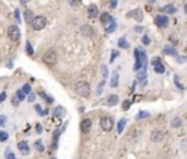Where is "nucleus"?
Segmentation results:
<instances>
[{"label":"nucleus","instance_id":"obj_1","mask_svg":"<svg viewBox=\"0 0 187 159\" xmlns=\"http://www.w3.org/2000/svg\"><path fill=\"white\" fill-rule=\"evenodd\" d=\"M135 59H136V61H135V67H133V70L135 72H139L142 67H146L148 61H146V54H145L143 50L136 48V50H135Z\"/></svg>","mask_w":187,"mask_h":159},{"label":"nucleus","instance_id":"obj_2","mask_svg":"<svg viewBox=\"0 0 187 159\" xmlns=\"http://www.w3.org/2000/svg\"><path fill=\"white\" fill-rule=\"evenodd\" d=\"M75 91H76V93L81 95L82 98H88V96L91 95V86L85 80H79L76 83V86H75Z\"/></svg>","mask_w":187,"mask_h":159},{"label":"nucleus","instance_id":"obj_3","mask_svg":"<svg viewBox=\"0 0 187 159\" xmlns=\"http://www.w3.org/2000/svg\"><path fill=\"white\" fill-rule=\"evenodd\" d=\"M43 60H44V63L48 64V66L56 64V61H57V53H56V50H53V48L47 50L43 56Z\"/></svg>","mask_w":187,"mask_h":159},{"label":"nucleus","instance_id":"obj_4","mask_svg":"<svg viewBox=\"0 0 187 159\" xmlns=\"http://www.w3.org/2000/svg\"><path fill=\"white\" fill-rule=\"evenodd\" d=\"M32 28H34L35 31H41V29H44L45 28V25H47V19H45V16H35L34 18V21H32Z\"/></svg>","mask_w":187,"mask_h":159},{"label":"nucleus","instance_id":"obj_5","mask_svg":"<svg viewBox=\"0 0 187 159\" xmlns=\"http://www.w3.org/2000/svg\"><path fill=\"white\" fill-rule=\"evenodd\" d=\"M8 37H9V40H12V41H19V40H21V31H19V28H18L16 25L9 26Z\"/></svg>","mask_w":187,"mask_h":159},{"label":"nucleus","instance_id":"obj_6","mask_svg":"<svg viewBox=\"0 0 187 159\" xmlns=\"http://www.w3.org/2000/svg\"><path fill=\"white\" fill-rule=\"evenodd\" d=\"M99 124H101V129L104 130V131H111L113 127H114V121H113V118L108 117V115L102 117L101 121H99Z\"/></svg>","mask_w":187,"mask_h":159},{"label":"nucleus","instance_id":"obj_7","mask_svg":"<svg viewBox=\"0 0 187 159\" xmlns=\"http://www.w3.org/2000/svg\"><path fill=\"white\" fill-rule=\"evenodd\" d=\"M155 24H157V26H159V28H167L168 24H170V19H168L165 15H158V16L155 18Z\"/></svg>","mask_w":187,"mask_h":159},{"label":"nucleus","instance_id":"obj_8","mask_svg":"<svg viewBox=\"0 0 187 159\" xmlns=\"http://www.w3.org/2000/svg\"><path fill=\"white\" fill-rule=\"evenodd\" d=\"M151 140L153 143H158V142H162V139H164V131L162 130H152V133H151Z\"/></svg>","mask_w":187,"mask_h":159},{"label":"nucleus","instance_id":"obj_9","mask_svg":"<svg viewBox=\"0 0 187 159\" xmlns=\"http://www.w3.org/2000/svg\"><path fill=\"white\" fill-rule=\"evenodd\" d=\"M91 127H92V120L91 118H83L81 121V130L82 133H89Z\"/></svg>","mask_w":187,"mask_h":159},{"label":"nucleus","instance_id":"obj_10","mask_svg":"<svg viewBox=\"0 0 187 159\" xmlns=\"http://www.w3.org/2000/svg\"><path fill=\"white\" fill-rule=\"evenodd\" d=\"M81 31H82V34H83L85 37H89V38H92L94 34H95V31L92 29V26H89V25H83Z\"/></svg>","mask_w":187,"mask_h":159},{"label":"nucleus","instance_id":"obj_11","mask_svg":"<svg viewBox=\"0 0 187 159\" xmlns=\"http://www.w3.org/2000/svg\"><path fill=\"white\" fill-rule=\"evenodd\" d=\"M18 149L21 151L22 155H28V153H29V146H28V143L26 142H19L18 143Z\"/></svg>","mask_w":187,"mask_h":159},{"label":"nucleus","instance_id":"obj_12","mask_svg":"<svg viewBox=\"0 0 187 159\" xmlns=\"http://www.w3.org/2000/svg\"><path fill=\"white\" fill-rule=\"evenodd\" d=\"M129 16H133L137 22H140L142 19H143V13H142V10H140V9H135L133 12L129 13Z\"/></svg>","mask_w":187,"mask_h":159},{"label":"nucleus","instance_id":"obj_13","mask_svg":"<svg viewBox=\"0 0 187 159\" xmlns=\"http://www.w3.org/2000/svg\"><path fill=\"white\" fill-rule=\"evenodd\" d=\"M98 13H99V10H98V8L95 4H91L89 8H88V16L89 18H97Z\"/></svg>","mask_w":187,"mask_h":159},{"label":"nucleus","instance_id":"obj_14","mask_svg":"<svg viewBox=\"0 0 187 159\" xmlns=\"http://www.w3.org/2000/svg\"><path fill=\"white\" fill-rule=\"evenodd\" d=\"M53 115H56L57 118H61L66 115V109L63 108V107H56L54 111H53Z\"/></svg>","mask_w":187,"mask_h":159},{"label":"nucleus","instance_id":"obj_15","mask_svg":"<svg viewBox=\"0 0 187 159\" xmlns=\"http://www.w3.org/2000/svg\"><path fill=\"white\" fill-rule=\"evenodd\" d=\"M111 21H113V18H111L110 13H107V12H105V13H101V24H102L104 26H107Z\"/></svg>","mask_w":187,"mask_h":159},{"label":"nucleus","instance_id":"obj_16","mask_svg":"<svg viewBox=\"0 0 187 159\" xmlns=\"http://www.w3.org/2000/svg\"><path fill=\"white\" fill-rule=\"evenodd\" d=\"M181 124H183V120L180 117H174L173 121H171V127L173 129H179V127H181Z\"/></svg>","mask_w":187,"mask_h":159},{"label":"nucleus","instance_id":"obj_17","mask_svg":"<svg viewBox=\"0 0 187 159\" xmlns=\"http://www.w3.org/2000/svg\"><path fill=\"white\" fill-rule=\"evenodd\" d=\"M153 70H155V73H159V75H162V73H165V67H164V64L159 61V63H157L155 66H153Z\"/></svg>","mask_w":187,"mask_h":159},{"label":"nucleus","instance_id":"obj_18","mask_svg":"<svg viewBox=\"0 0 187 159\" xmlns=\"http://www.w3.org/2000/svg\"><path fill=\"white\" fill-rule=\"evenodd\" d=\"M175 6H173V4H167V6H164V8L161 9V12L164 13H175Z\"/></svg>","mask_w":187,"mask_h":159},{"label":"nucleus","instance_id":"obj_19","mask_svg":"<svg viewBox=\"0 0 187 159\" xmlns=\"http://www.w3.org/2000/svg\"><path fill=\"white\" fill-rule=\"evenodd\" d=\"M117 102H119V96L117 95H110L107 98V104L108 105H115Z\"/></svg>","mask_w":187,"mask_h":159},{"label":"nucleus","instance_id":"obj_20","mask_svg":"<svg viewBox=\"0 0 187 159\" xmlns=\"http://www.w3.org/2000/svg\"><path fill=\"white\" fill-rule=\"evenodd\" d=\"M111 86H113V88H117V86H119V73H117V72H114V73H113Z\"/></svg>","mask_w":187,"mask_h":159},{"label":"nucleus","instance_id":"obj_21","mask_svg":"<svg viewBox=\"0 0 187 159\" xmlns=\"http://www.w3.org/2000/svg\"><path fill=\"white\" fill-rule=\"evenodd\" d=\"M145 79H146V67H143V70L137 73V80H143V82H142V85L146 83V82H145Z\"/></svg>","mask_w":187,"mask_h":159},{"label":"nucleus","instance_id":"obj_22","mask_svg":"<svg viewBox=\"0 0 187 159\" xmlns=\"http://www.w3.org/2000/svg\"><path fill=\"white\" fill-rule=\"evenodd\" d=\"M164 51H165L167 54H171V56H174V57H177V50H175L174 47H170V45H167L165 48H164Z\"/></svg>","mask_w":187,"mask_h":159},{"label":"nucleus","instance_id":"obj_23","mask_svg":"<svg viewBox=\"0 0 187 159\" xmlns=\"http://www.w3.org/2000/svg\"><path fill=\"white\" fill-rule=\"evenodd\" d=\"M114 29H115V22H114V19H113V21H111L110 24L105 26V32H107V34H111Z\"/></svg>","mask_w":187,"mask_h":159},{"label":"nucleus","instance_id":"obj_24","mask_svg":"<svg viewBox=\"0 0 187 159\" xmlns=\"http://www.w3.org/2000/svg\"><path fill=\"white\" fill-rule=\"evenodd\" d=\"M67 2H69V4H70V8L72 9H77L82 4V0H67Z\"/></svg>","mask_w":187,"mask_h":159},{"label":"nucleus","instance_id":"obj_25","mask_svg":"<svg viewBox=\"0 0 187 159\" xmlns=\"http://www.w3.org/2000/svg\"><path fill=\"white\" fill-rule=\"evenodd\" d=\"M34 15H32V12L31 10H26L25 12V21L28 22V24H32V21H34Z\"/></svg>","mask_w":187,"mask_h":159},{"label":"nucleus","instance_id":"obj_26","mask_svg":"<svg viewBox=\"0 0 187 159\" xmlns=\"http://www.w3.org/2000/svg\"><path fill=\"white\" fill-rule=\"evenodd\" d=\"M119 47L120 48H129V42L126 38H120L119 40Z\"/></svg>","mask_w":187,"mask_h":159},{"label":"nucleus","instance_id":"obj_27","mask_svg":"<svg viewBox=\"0 0 187 159\" xmlns=\"http://www.w3.org/2000/svg\"><path fill=\"white\" fill-rule=\"evenodd\" d=\"M124 126H126V118H121L119 121V126H117V133H121L124 129Z\"/></svg>","mask_w":187,"mask_h":159},{"label":"nucleus","instance_id":"obj_28","mask_svg":"<svg viewBox=\"0 0 187 159\" xmlns=\"http://www.w3.org/2000/svg\"><path fill=\"white\" fill-rule=\"evenodd\" d=\"M148 117H149V113H148V111H139L136 120H142V118H148Z\"/></svg>","mask_w":187,"mask_h":159},{"label":"nucleus","instance_id":"obj_29","mask_svg":"<svg viewBox=\"0 0 187 159\" xmlns=\"http://www.w3.org/2000/svg\"><path fill=\"white\" fill-rule=\"evenodd\" d=\"M25 95H26V93L24 92L22 89H19V91L16 92V98H18V101H24V99H25Z\"/></svg>","mask_w":187,"mask_h":159},{"label":"nucleus","instance_id":"obj_30","mask_svg":"<svg viewBox=\"0 0 187 159\" xmlns=\"http://www.w3.org/2000/svg\"><path fill=\"white\" fill-rule=\"evenodd\" d=\"M8 137H9V134L6 133V131H2V130H0V142H6Z\"/></svg>","mask_w":187,"mask_h":159},{"label":"nucleus","instance_id":"obj_31","mask_svg":"<svg viewBox=\"0 0 187 159\" xmlns=\"http://www.w3.org/2000/svg\"><path fill=\"white\" fill-rule=\"evenodd\" d=\"M26 53L29 56L34 54V48H32V45H31V42H26Z\"/></svg>","mask_w":187,"mask_h":159},{"label":"nucleus","instance_id":"obj_32","mask_svg":"<svg viewBox=\"0 0 187 159\" xmlns=\"http://www.w3.org/2000/svg\"><path fill=\"white\" fill-rule=\"evenodd\" d=\"M142 42H143L145 45H149V44H151V38H149V35H143V37H142Z\"/></svg>","mask_w":187,"mask_h":159},{"label":"nucleus","instance_id":"obj_33","mask_svg":"<svg viewBox=\"0 0 187 159\" xmlns=\"http://www.w3.org/2000/svg\"><path fill=\"white\" fill-rule=\"evenodd\" d=\"M35 147H37V149H38V152H44V145L41 142H35Z\"/></svg>","mask_w":187,"mask_h":159},{"label":"nucleus","instance_id":"obj_34","mask_svg":"<svg viewBox=\"0 0 187 159\" xmlns=\"http://www.w3.org/2000/svg\"><path fill=\"white\" fill-rule=\"evenodd\" d=\"M38 95H40V96H43L44 99H45V101H48V102H51V101H53V99H51V98H50V96L47 95L45 92H43V91H40V93H38Z\"/></svg>","mask_w":187,"mask_h":159},{"label":"nucleus","instance_id":"obj_35","mask_svg":"<svg viewBox=\"0 0 187 159\" xmlns=\"http://www.w3.org/2000/svg\"><path fill=\"white\" fill-rule=\"evenodd\" d=\"M35 109H37V113H38L40 115H44V114H47V111H44V109L41 108L40 105H35Z\"/></svg>","mask_w":187,"mask_h":159},{"label":"nucleus","instance_id":"obj_36","mask_svg":"<svg viewBox=\"0 0 187 159\" xmlns=\"http://www.w3.org/2000/svg\"><path fill=\"white\" fill-rule=\"evenodd\" d=\"M22 91H24L25 93H29V92H31V86H29V83L24 85V86H22Z\"/></svg>","mask_w":187,"mask_h":159},{"label":"nucleus","instance_id":"obj_37","mask_svg":"<svg viewBox=\"0 0 187 159\" xmlns=\"http://www.w3.org/2000/svg\"><path fill=\"white\" fill-rule=\"evenodd\" d=\"M130 104H132L130 101H124V102H123V109H124V111H127V109L130 108Z\"/></svg>","mask_w":187,"mask_h":159},{"label":"nucleus","instance_id":"obj_38","mask_svg":"<svg viewBox=\"0 0 187 159\" xmlns=\"http://www.w3.org/2000/svg\"><path fill=\"white\" fill-rule=\"evenodd\" d=\"M117 56H119V51H113V53H111V57H110V61H111V63H113V61L115 60V57H117Z\"/></svg>","mask_w":187,"mask_h":159},{"label":"nucleus","instance_id":"obj_39","mask_svg":"<svg viewBox=\"0 0 187 159\" xmlns=\"http://www.w3.org/2000/svg\"><path fill=\"white\" fill-rule=\"evenodd\" d=\"M174 80H175V85H177V88H179V89H184V86H183V85H181V83H180V82H179V77H177V76H175V77H174Z\"/></svg>","mask_w":187,"mask_h":159},{"label":"nucleus","instance_id":"obj_40","mask_svg":"<svg viewBox=\"0 0 187 159\" xmlns=\"http://www.w3.org/2000/svg\"><path fill=\"white\" fill-rule=\"evenodd\" d=\"M107 73H108V70H107L105 66H102V76H104V79L107 77Z\"/></svg>","mask_w":187,"mask_h":159},{"label":"nucleus","instance_id":"obj_41","mask_svg":"<svg viewBox=\"0 0 187 159\" xmlns=\"http://www.w3.org/2000/svg\"><path fill=\"white\" fill-rule=\"evenodd\" d=\"M4 99H6V92H2L0 93V102H3Z\"/></svg>","mask_w":187,"mask_h":159},{"label":"nucleus","instance_id":"obj_42","mask_svg":"<svg viewBox=\"0 0 187 159\" xmlns=\"http://www.w3.org/2000/svg\"><path fill=\"white\" fill-rule=\"evenodd\" d=\"M159 61H161V59H159V57H155V59L152 60V64H153V66H155V64H157V63H159Z\"/></svg>","mask_w":187,"mask_h":159},{"label":"nucleus","instance_id":"obj_43","mask_svg":"<svg viewBox=\"0 0 187 159\" xmlns=\"http://www.w3.org/2000/svg\"><path fill=\"white\" fill-rule=\"evenodd\" d=\"M19 2H21V4H24V6H26V4L29 3L31 0H19Z\"/></svg>","mask_w":187,"mask_h":159},{"label":"nucleus","instance_id":"obj_44","mask_svg":"<svg viewBox=\"0 0 187 159\" xmlns=\"http://www.w3.org/2000/svg\"><path fill=\"white\" fill-rule=\"evenodd\" d=\"M135 31H136V32H143V28H142V26H136Z\"/></svg>","mask_w":187,"mask_h":159},{"label":"nucleus","instance_id":"obj_45","mask_svg":"<svg viewBox=\"0 0 187 159\" xmlns=\"http://www.w3.org/2000/svg\"><path fill=\"white\" fill-rule=\"evenodd\" d=\"M111 8H115V0H111V3H110Z\"/></svg>","mask_w":187,"mask_h":159},{"label":"nucleus","instance_id":"obj_46","mask_svg":"<svg viewBox=\"0 0 187 159\" xmlns=\"http://www.w3.org/2000/svg\"><path fill=\"white\" fill-rule=\"evenodd\" d=\"M15 16H16L18 22H19V10H16V12H15Z\"/></svg>","mask_w":187,"mask_h":159},{"label":"nucleus","instance_id":"obj_47","mask_svg":"<svg viewBox=\"0 0 187 159\" xmlns=\"http://www.w3.org/2000/svg\"><path fill=\"white\" fill-rule=\"evenodd\" d=\"M3 123H4V117H0V126H3Z\"/></svg>","mask_w":187,"mask_h":159},{"label":"nucleus","instance_id":"obj_48","mask_svg":"<svg viewBox=\"0 0 187 159\" xmlns=\"http://www.w3.org/2000/svg\"><path fill=\"white\" fill-rule=\"evenodd\" d=\"M8 159H15V156H13L12 153H9V155H8Z\"/></svg>","mask_w":187,"mask_h":159},{"label":"nucleus","instance_id":"obj_49","mask_svg":"<svg viewBox=\"0 0 187 159\" xmlns=\"http://www.w3.org/2000/svg\"><path fill=\"white\" fill-rule=\"evenodd\" d=\"M184 12H186V13H187V3H186V4H184Z\"/></svg>","mask_w":187,"mask_h":159},{"label":"nucleus","instance_id":"obj_50","mask_svg":"<svg viewBox=\"0 0 187 159\" xmlns=\"http://www.w3.org/2000/svg\"><path fill=\"white\" fill-rule=\"evenodd\" d=\"M149 2H151V3H153V2H155V0H149Z\"/></svg>","mask_w":187,"mask_h":159},{"label":"nucleus","instance_id":"obj_51","mask_svg":"<svg viewBox=\"0 0 187 159\" xmlns=\"http://www.w3.org/2000/svg\"><path fill=\"white\" fill-rule=\"evenodd\" d=\"M53 159H56V158H53Z\"/></svg>","mask_w":187,"mask_h":159}]
</instances>
